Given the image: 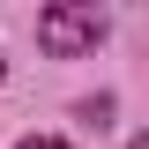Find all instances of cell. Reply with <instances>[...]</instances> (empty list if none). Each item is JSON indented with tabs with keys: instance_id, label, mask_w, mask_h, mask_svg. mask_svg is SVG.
Instances as JSON below:
<instances>
[{
	"instance_id": "cell-1",
	"label": "cell",
	"mask_w": 149,
	"mask_h": 149,
	"mask_svg": "<svg viewBox=\"0 0 149 149\" xmlns=\"http://www.w3.org/2000/svg\"><path fill=\"white\" fill-rule=\"evenodd\" d=\"M104 8H45V15H37V45H45V52L52 60H74V52H97V45H104Z\"/></svg>"
},
{
	"instance_id": "cell-2",
	"label": "cell",
	"mask_w": 149,
	"mask_h": 149,
	"mask_svg": "<svg viewBox=\"0 0 149 149\" xmlns=\"http://www.w3.org/2000/svg\"><path fill=\"white\" fill-rule=\"evenodd\" d=\"M15 149H67V142H52V134H30V142H15Z\"/></svg>"
},
{
	"instance_id": "cell-3",
	"label": "cell",
	"mask_w": 149,
	"mask_h": 149,
	"mask_svg": "<svg viewBox=\"0 0 149 149\" xmlns=\"http://www.w3.org/2000/svg\"><path fill=\"white\" fill-rule=\"evenodd\" d=\"M134 149H149V134H134Z\"/></svg>"
}]
</instances>
